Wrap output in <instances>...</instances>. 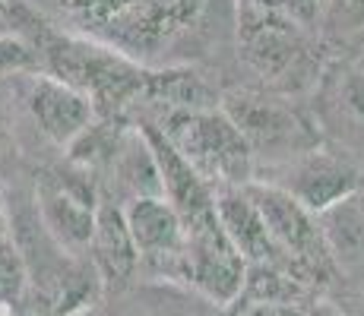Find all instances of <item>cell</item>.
I'll return each instance as SVG.
<instances>
[{"label": "cell", "instance_id": "6da1fadb", "mask_svg": "<svg viewBox=\"0 0 364 316\" xmlns=\"http://www.w3.org/2000/svg\"><path fill=\"white\" fill-rule=\"evenodd\" d=\"M156 124L213 190L247 187L254 180V149L222 108L168 111Z\"/></svg>", "mask_w": 364, "mask_h": 316}, {"label": "cell", "instance_id": "7a4b0ae2", "mask_svg": "<svg viewBox=\"0 0 364 316\" xmlns=\"http://www.w3.org/2000/svg\"><path fill=\"white\" fill-rule=\"evenodd\" d=\"M244 193L250 196V202L257 206L260 219L269 231V237L276 241V247L289 256V263L295 266L301 282H323L333 276L336 256L326 241V231L320 215H314L304 202H298L289 190L279 184H266V180H250L244 187Z\"/></svg>", "mask_w": 364, "mask_h": 316}, {"label": "cell", "instance_id": "3957f363", "mask_svg": "<svg viewBox=\"0 0 364 316\" xmlns=\"http://www.w3.org/2000/svg\"><path fill=\"white\" fill-rule=\"evenodd\" d=\"M184 259L181 276L197 291H203L215 304H235L247 285V259L225 234L219 215L209 212L203 219L184 224Z\"/></svg>", "mask_w": 364, "mask_h": 316}, {"label": "cell", "instance_id": "277c9868", "mask_svg": "<svg viewBox=\"0 0 364 316\" xmlns=\"http://www.w3.org/2000/svg\"><path fill=\"white\" fill-rule=\"evenodd\" d=\"M99 196L92 184H76L73 178H45L38 184V219L45 234L64 253H89L95 234Z\"/></svg>", "mask_w": 364, "mask_h": 316}, {"label": "cell", "instance_id": "5b68a950", "mask_svg": "<svg viewBox=\"0 0 364 316\" xmlns=\"http://www.w3.org/2000/svg\"><path fill=\"white\" fill-rule=\"evenodd\" d=\"M26 108L38 130L51 139L54 146H76L82 133L92 126L95 104L80 89L67 86L58 76H32L26 89Z\"/></svg>", "mask_w": 364, "mask_h": 316}, {"label": "cell", "instance_id": "8992f818", "mask_svg": "<svg viewBox=\"0 0 364 316\" xmlns=\"http://www.w3.org/2000/svg\"><path fill=\"white\" fill-rule=\"evenodd\" d=\"M136 126L139 133L146 136L152 149V158H156V168H159V178H162V193L165 200L178 209L181 222L191 224L203 219V215L215 212V190L193 171V165L168 143V136L159 130L156 121L149 117H136Z\"/></svg>", "mask_w": 364, "mask_h": 316}, {"label": "cell", "instance_id": "52a82bcc", "mask_svg": "<svg viewBox=\"0 0 364 316\" xmlns=\"http://www.w3.org/2000/svg\"><path fill=\"white\" fill-rule=\"evenodd\" d=\"M124 215H127L130 234L136 241L139 259H149L171 278H178L187 241L178 209L165 196H143V200H130L124 206Z\"/></svg>", "mask_w": 364, "mask_h": 316}, {"label": "cell", "instance_id": "ba28073f", "mask_svg": "<svg viewBox=\"0 0 364 316\" xmlns=\"http://www.w3.org/2000/svg\"><path fill=\"white\" fill-rule=\"evenodd\" d=\"M289 184H279L289 190L298 202H304L314 215H323L339 202L361 193V174L346 158H336L330 152H304L291 161Z\"/></svg>", "mask_w": 364, "mask_h": 316}, {"label": "cell", "instance_id": "9c48e42d", "mask_svg": "<svg viewBox=\"0 0 364 316\" xmlns=\"http://www.w3.org/2000/svg\"><path fill=\"white\" fill-rule=\"evenodd\" d=\"M241 51L257 73L279 76L298 58L295 23L272 6H247L241 19Z\"/></svg>", "mask_w": 364, "mask_h": 316}, {"label": "cell", "instance_id": "30bf717a", "mask_svg": "<svg viewBox=\"0 0 364 316\" xmlns=\"http://www.w3.org/2000/svg\"><path fill=\"white\" fill-rule=\"evenodd\" d=\"M92 263L102 278L108 282H127L139 263L136 241L130 234L127 215L117 202L99 200V212H95V234H92Z\"/></svg>", "mask_w": 364, "mask_h": 316}, {"label": "cell", "instance_id": "8fae6325", "mask_svg": "<svg viewBox=\"0 0 364 316\" xmlns=\"http://www.w3.org/2000/svg\"><path fill=\"white\" fill-rule=\"evenodd\" d=\"M225 114L237 124V130L247 136L250 149H279L285 143H295L301 126L295 114H289L279 104H269L254 95H237L225 108Z\"/></svg>", "mask_w": 364, "mask_h": 316}, {"label": "cell", "instance_id": "7c38bea8", "mask_svg": "<svg viewBox=\"0 0 364 316\" xmlns=\"http://www.w3.org/2000/svg\"><path fill=\"white\" fill-rule=\"evenodd\" d=\"M326 241L336 259L364 263V196L355 193L352 200L339 202L336 209L320 215Z\"/></svg>", "mask_w": 364, "mask_h": 316}, {"label": "cell", "instance_id": "4fadbf2b", "mask_svg": "<svg viewBox=\"0 0 364 316\" xmlns=\"http://www.w3.org/2000/svg\"><path fill=\"white\" fill-rule=\"evenodd\" d=\"M35 60L32 58V51L23 45V41H16V38H0V70H32L35 67Z\"/></svg>", "mask_w": 364, "mask_h": 316}, {"label": "cell", "instance_id": "5bb4252c", "mask_svg": "<svg viewBox=\"0 0 364 316\" xmlns=\"http://www.w3.org/2000/svg\"><path fill=\"white\" fill-rule=\"evenodd\" d=\"M244 316H307L298 304H282V300H263V304H250Z\"/></svg>", "mask_w": 364, "mask_h": 316}, {"label": "cell", "instance_id": "9a60e30c", "mask_svg": "<svg viewBox=\"0 0 364 316\" xmlns=\"http://www.w3.org/2000/svg\"><path fill=\"white\" fill-rule=\"evenodd\" d=\"M263 4L295 19H311L314 10H317V0H263Z\"/></svg>", "mask_w": 364, "mask_h": 316}, {"label": "cell", "instance_id": "2e32d148", "mask_svg": "<svg viewBox=\"0 0 364 316\" xmlns=\"http://www.w3.org/2000/svg\"><path fill=\"white\" fill-rule=\"evenodd\" d=\"M307 316H348V313H342L339 307H333V304H314L311 310H307Z\"/></svg>", "mask_w": 364, "mask_h": 316}]
</instances>
